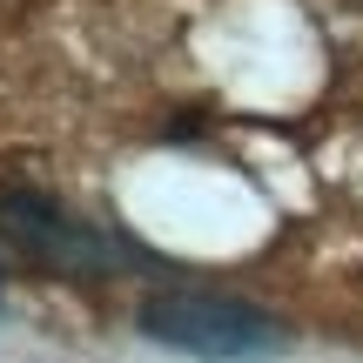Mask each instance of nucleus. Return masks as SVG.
Wrapping results in <instances>:
<instances>
[{"label":"nucleus","mask_w":363,"mask_h":363,"mask_svg":"<svg viewBox=\"0 0 363 363\" xmlns=\"http://www.w3.org/2000/svg\"><path fill=\"white\" fill-rule=\"evenodd\" d=\"M0 235H7L34 269L74 276V283L121 276V269H135V262H148L142 242H128V235L108 229V222L74 216L67 202H54V195H40V189H7L0 195Z\"/></svg>","instance_id":"f257e3e1"},{"label":"nucleus","mask_w":363,"mask_h":363,"mask_svg":"<svg viewBox=\"0 0 363 363\" xmlns=\"http://www.w3.org/2000/svg\"><path fill=\"white\" fill-rule=\"evenodd\" d=\"M142 337L169 343L182 357L202 363H262L289 343V330L269 310L242 296H216V289H155L142 303Z\"/></svg>","instance_id":"f03ea898"}]
</instances>
